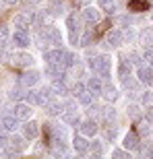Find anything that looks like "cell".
<instances>
[{"label":"cell","instance_id":"cell-1","mask_svg":"<svg viewBox=\"0 0 153 159\" xmlns=\"http://www.w3.org/2000/svg\"><path fill=\"white\" fill-rule=\"evenodd\" d=\"M89 68L95 72V75H101V77H110V70H112V62H110V56L106 54H100L95 58L89 60Z\"/></svg>","mask_w":153,"mask_h":159},{"label":"cell","instance_id":"cell-2","mask_svg":"<svg viewBox=\"0 0 153 159\" xmlns=\"http://www.w3.org/2000/svg\"><path fill=\"white\" fill-rule=\"evenodd\" d=\"M12 114H15L19 120H29L31 114H33V107H31V103H27V101H19L17 106H15V110H12Z\"/></svg>","mask_w":153,"mask_h":159},{"label":"cell","instance_id":"cell-3","mask_svg":"<svg viewBox=\"0 0 153 159\" xmlns=\"http://www.w3.org/2000/svg\"><path fill=\"white\" fill-rule=\"evenodd\" d=\"M41 37H46V39L50 41L54 48H58L60 43H62V33H60L58 27H48V29L41 33Z\"/></svg>","mask_w":153,"mask_h":159},{"label":"cell","instance_id":"cell-4","mask_svg":"<svg viewBox=\"0 0 153 159\" xmlns=\"http://www.w3.org/2000/svg\"><path fill=\"white\" fill-rule=\"evenodd\" d=\"M12 43L17 48H27L31 43V39H29V33L25 29H17L15 33H12Z\"/></svg>","mask_w":153,"mask_h":159},{"label":"cell","instance_id":"cell-5","mask_svg":"<svg viewBox=\"0 0 153 159\" xmlns=\"http://www.w3.org/2000/svg\"><path fill=\"white\" fill-rule=\"evenodd\" d=\"M8 143H11V151H15V153H23L25 149H27V145H29L25 136H19V134L11 136V139H8Z\"/></svg>","mask_w":153,"mask_h":159},{"label":"cell","instance_id":"cell-6","mask_svg":"<svg viewBox=\"0 0 153 159\" xmlns=\"http://www.w3.org/2000/svg\"><path fill=\"white\" fill-rule=\"evenodd\" d=\"M139 134L137 132H126L122 139V147L126 149V151H135V149H139Z\"/></svg>","mask_w":153,"mask_h":159},{"label":"cell","instance_id":"cell-7","mask_svg":"<svg viewBox=\"0 0 153 159\" xmlns=\"http://www.w3.org/2000/svg\"><path fill=\"white\" fill-rule=\"evenodd\" d=\"M106 41H108V46H112V48H118V46H122V43H124V35H122V31H118V29H112V31H108V35H106Z\"/></svg>","mask_w":153,"mask_h":159},{"label":"cell","instance_id":"cell-8","mask_svg":"<svg viewBox=\"0 0 153 159\" xmlns=\"http://www.w3.org/2000/svg\"><path fill=\"white\" fill-rule=\"evenodd\" d=\"M39 134V124L37 122H27L25 120V126H23V136L27 139V141H31V139H35V136Z\"/></svg>","mask_w":153,"mask_h":159},{"label":"cell","instance_id":"cell-9","mask_svg":"<svg viewBox=\"0 0 153 159\" xmlns=\"http://www.w3.org/2000/svg\"><path fill=\"white\" fill-rule=\"evenodd\" d=\"M62 56H64V52H60L58 48L44 52V60H46L48 64H62Z\"/></svg>","mask_w":153,"mask_h":159},{"label":"cell","instance_id":"cell-10","mask_svg":"<svg viewBox=\"0 0 153 159\" xmlns=\"http://www.w3.org/2000/svg\"><path fill=\"white\" fill-rule=\"evenodd\" d=\"M97 130H100V126H97L95 120H85V122H81V132L85 136H95Z\"/></svg>","mask_w":153,"mask_h":159},{"label":"cell","instance_id":"cell-11","mask_svg":"<svg viewBox=\"0 0 153 159\" xmlns=\"http://www.w3.org/2000/svg\"><path fill=\"white\" fill-rule=\"evenodd\" d=\"M83 19L87 21V23H97L101 19L100 11L97 8H93V6H85V11H83Z\"/></svg>","mask_w":153,"mask_h":159},{"label":"cell","instance_id":"cell-12","mask_svg":"<svg viewBox=\"0 0 153 159\" xmlns=\"http://www.w3.org/2000/svg\"><path fill=\"white\" fill-rule=\"evenodd\" d=\"M21 83H23L25 87H33V85H37V83H39V72L37 70H27L23 75V79H21Z\"/></svg>","mask_w":153,"mask_h":159},{"label":"cell","instance_id":"cell-13","mask_svg":"<svg viewBox=\"0 0 153 159\" xmlns=\"http://www.w3.org/2000/svg\"><path fill=\"white\" fill-rule=\"evenodd\" d=\"M137 77H139V81H141V83H145V85H151V81H153V70L149 68V66H139Z\"/></svg>","mask_w":153,"mask_h":159},{"label":"cell","instance_id":"cell-14","mask_svg":"<svg viewBox=\"0 0 153 159\" xmlns=\"http://www.w3.org/2000/svg\"><path fill=\"white\" fill-rule=\"evenodd\" d=\"M87 89H89L93 95H101V91H104V83H101L100 77H91V79L87 81Z\"/></svg>","mask_w":153,"mask_h":159},{"label":"cell","instance_id":"cell-15","mask_svg":"<svg viewBox=\"0 0 153 159\" xmlns=\"http://www.w3.org/2000/svg\"><path fill=\"white\" fill-rule=\"evenodd\" d=\"M72 147H75L76 153H87L89 143H87V139H83V136H75V139H72Z\"/></svg>","mask_w":153,"mask_h":159},{"label":"cell","instance_id":"cell-16","mask_svg":"<svg viewBox=\"0 0 153 159\" xmlns=\"http://www.w3.org/2000/svg\"><path fill=\"white\" fill-rule=\"evenodd\" d=\"M17 126H19V118L15 116V114H12V116H2V128L4 130L11 132V130H15Z\"/></svg>","mask_w":153,"mask_h":159},{"label":"cell","instance_id":"cell-17","mask_svg":"<svg viewBox=\"0 0 153 159\" xmlns=\"http://www.w3.org/2000/svg\"><path fill=\"white\" fill-rule=\"evenodd\" d=\"M141 43L145 48L153 46V27H145V29L141 31Z\"/></svg>","mask_w":153,"mask_h":159},{"label":"cell","instance_id":"cell-18","mask_svg":"<svg viewBox=\"0 0 153 159\" xmlns=\"http://www.w3.org/2000/svg\"><path fill=\"white\" fill-rule=\"evenodd\" d=\"M12 25L17 27V29H29V17L27 15H17V17L12 19Z\"/></svg>","mask_w":153,"mask_h":159},{"label":"cell","instance_id":"cell-19","mask_svg":"<svg viewBox=\"0 0 153 159\" xmlns=\"http://www.w3.org/2000/svg\"><path fill=\"white\" fill-rule=\"evenodd\" d=\"M15 60H17L19 66H31V64H33V56H31V54H25V52L17 54V56H15Z\"/></svg>","mask_w":153,"mask_h":159},{"label":"cell","instance_id":"cell-20","mask_svg":"<svg viewBox=\"0 0 153 159\" xmlns=\"http://www.w3.org/2000/svg\"><path fill=\"white\" fill-rule=\"evenodd\" d=\"M44 106H46L48 114H52V116H54V114H60V112H62V103H58L56 99H50V101H46Z\"/></svg>","mask_w":153,"mask_h":159},{"label":"cell","instance_id":"cell-21","mask_svg":"<svg viewBox=\"0 0 153 159\" xmlns=\"http://www.w3.org/2000/svg\"><path fill=\"white\" fill-rule=\"evenodd\" d=\"M79 97V101H81L83 106H91V101H93V93L89 91V89H85V91H81V93L76 95Z\"/></svg>","mask_w":153,"mask_h":159},{"label":"cell","instance_id":"cell-22","mask_svg":"<svg viewBox=\"0 0 153 159\" xmlns=\"http://www.w3.org/2000/svg\"><path fill=\"white\" fill-rule=\"evenodd\" d=\"M62 120H64L66 124H72V126H76V124H79V116H76V110H68V112L62 116Z\"/></svg>","mask_w":153,"mask_h":159},{"label":"cell","instance_id":"cell-23","mask_svg":"<svg viewBox=\"0 0 153 159\" xmlns=\"http://www.w3.org/2000/svg\"><path fill=\"white\" fill-rule=\"evenodd\" d=\"M25 99L31 106H37V103H41V95H39V91H29V93H25Z\"/></svg>","mask_w":153,"mask_h":159},{"label":"cell","instance_id":"cell-24","mask_svg":"<svg viewBox=\"0 0 153 159\" xmlns=\"http://www.w3.org/2000/svg\"><path fill=\"white\" fill-rule=\"evenodd\" d=\"M66 27H68L71 33H79V27H76V15H75V12L66 17Z\"/></svg>","mask_w":153,"mask_h":159},{"label":"cell","instance_id":"cell-25","mask_svg":"<svg viewBox=\"0 0 153 159\" xmlns=\"http://www.w3.org/2000/svg\"><path fill=\"white\" fill-rule=\"evenodd\" d=\"M76 60H79V58H76L75 54L64 52V56H62V64H64L66 68H71V66H75V64H76Z\"/></svg>","mask_w":153,"mask_h":159},{"label":"cell","instance_id":"cell-26","mask_svg":"<svg viewBox=\"0 0 153 159\" xmlns=\"http://www.w3.org/2000/svg\"><path fill=\"white\" fill-rule=\"evenodd\" d=\"M97 2H100V6L106 12H110V15H112V12H116V4H114V0H97Z\"/></svg>","mask_w":153,"mask_h":159},{"label":"cell","instance_id":"cell-27","mask_svg":"<svg viewBox=\"0 0 153 159\" xmlns=\"http://www.w3.org/2000/svg\"><path fill=\"white\" fill-rule=\"evenodd\" d=\"M101 95H104V97H106L108 101H114L118 97V91L114 87H104V91H101Z\"/></svg>","mask_w":153,"mask_h":159},{"label":"cell","instance_id":"cell-28","mask_svg":"<svg viewBox=\"0 0 153 159\" xmlns=\"http://www.w3.org/2000/svg\"><path fill=\"white\" fill-rule=\"evenodd\" d=\"M89 149H91L95 155H101L104 153V143L101 141H93V143H89Z\"/></svg>","mask_w":153,"mask_h":159},{"label":"cell","instance_id":"cell-29","mask_svg":"<svg viewBox=\"0 0 153 159\" xmlns=\"http://www.w3.org/2000/svg\"><path fill=\"white\" fill-rule=\"evenodd\" d=\"M128 116L132 120H137L139 116H141V107L137 106V103H130V106H128Z\"/></svg>","mask_w":153,"mask_h":159},{"label":"cell","instance_id":"cell-30","mask_svg":"<svg viewBox=\"0 0 153 159\" xmlns=\"http://www.w3.org/2000/svg\"><path fill=\"white\" fill-rule=\"evenodd\" d=\"M116 23H118V25H126V27H128V25H132V17H126V15H122V17L116 19Z\"/></svg>","mask_w":153,"mask_h":159},{"label":"cell","instance_id":"cell-31","mask_svg":"<svg viewBox=\"0 0 153 159\" xmlns=\"http://www.w3.org/2000/svg\"><path fill=\"white\" fill-rule=\"evenodd\" d=\"M151 101H153V93H151V91H145V93L141 95V103H145V106H149Z\"/></svg>","mask_w":153,"mask_h":159},{"label":"cell","instance_id":"cell-32","mask_svg":"<svg viewBox=\"0 0 153 159\" xmlns=\"http://www.w3.org/2000/svg\"><path fill=\"white\" fill-rule=\"evenodd\" d=\"M143 60H147L149 64L153 66V50H151V48H145V52H143Z\"/></svg>","mask_w":153,"mask_h":159},{"label":"cell","instance_id":"cell-33","mask_svg":"<svg viewBox=\"0 0 153 159\" xmlns=\"http://www.w3.org/2000/svg\"><path fill=\"white\" fill-rule=\"evenodd\" d=\"M128 58H132V60H130L132 64H139V66H141V60H143V56H141V54H137V52H130V54H128Z\"/></svg>","mask_w":153,"mask_h":159},{"label":"cell","instance_id":"cell-34","mask_svg":"<svg viewBox=\"0 0 153 159\" xmlns=\"http://www.w3.org/2000/svg\"><path fill=\"white\" fill-rule=\"evenodd\" d=\"M8 130H0V147H4V145H8V134H6Z\"/></svg>","mask_w":153,"mask_h":159},{"label":"cell","instance_id":"cell-35","mask_svg":"<svg viewBox=\"0 0 153 159\" xmlns=\"http://www.w3.org/2000/svg\"><path fill=\"white\" fill-rule=\"evenodd\" d=\"M145 118H147V122H153V103L147 106V110H145Z\"/></svg>","mask_w":153,"mask_h":159},{"label":"cell","instance_id":"cell-36","mask_svg":"<svg viewBox=\"0 0 153 159\" xmlns=\"http://www.w3.org/2000/svg\"><path fill=\"white\" fill-rule=\"evenodd\" d=\"M91 39H93V35H91V33H85V35L81 37V46H91Z\"/></svg>","mask_w":153,"mask_h":159},{"label":"cell","instance_id":"cell-37","mask_svg":"<svg viewBox=\"0 0 153 159\" xmlns=\"http://www.w3.org/2000/svg\"><path fill=\"white\" fill-rule=\"evenodd\" d=\"M106 139L108 141H114V139H116V126H112V128L106 130Z\"/></svg>","mask_w":153,"mask_h":159},{"label":"cell","instance_id":"cell-38","mask_svg":"<svg viewBox=\"0 0 153 159\" xmlns=\"http://www.w3.org/2000/svg\"><path fill=\"white\" fill-rule=\"evenodd\" d=\"M21 95H23V91H21V89H12V91H11V97H12V99H21Z\"/></svg>","mask_w":153,"mask_h":159},{"label":"cell","instance_id":"cell-39","mask_svg":"<svg viewBox=\"0 0 153 159\" xmlns=\"http://www.w3.org/2000/svg\"><path fill=\"white\" fill-rule=\"evenodd\" d=\"M114 157H126L128 159V151H126V149H124V151H120V149H116V151H114Z\"/></svg>","mask_w":153,"mask_h":159},{"label":"cell","instance_id":"cell-40","mask_svg":"<svg viewBox=\"0 0 153 159\" xmlns=\"http://www.w3.org/2000/svg\"><path fill=\"white\" fill-rule=\"evenodd\" d=\"M8 35V29H6V25H0V37H6Z\"/></svg>","mask_w":153,"mask_h":159},{"label":"cell","instance_id":"cell-41","mask_svg":"<svg viewBox=\"0 0 153 159\" xmlns=\"http://www.w3.org/2000/svg\"><path fill=\"white\" fill-rule=\"evenodd\" d=\"M143 132V134H149V132H151V130H149V124H141V128H139Z\"/></svg>","mask_w":153,"mask_h":159},{"label":"cell","instance_id":"cell-42","mask_svg":"<svg viewBox=\"0 0 153 159\" xmlns=\"http://www.w3.org/2000/svg\"><path fill=\"white\" fill-rule=\"evenodd\" d=\"M75 2H76V4H79V6H87L89 2H91V0H75Z\"/></svg>","mask_w":153,"mask_h":159},{"label":"cell","instance_id":"cell-43","mask_svg":"<svg viewBox=\"0 0 153 159\" xmlns=\"http://www.w3.org/2000/svg\"><path fill=\"white\" fill-rule=\"evenodd\" d=\"M2 2H4L6 6H12V4H15V2H17V0H2Z\"/></svg>","mask_w":153,"mask_h":159},{"label":"cell","instance_id":"cell-44","mask_svg":"<svg viewBox=\"0 0 153 159\" xmlns=\"http://www.w3.org/2000/svg\"><path fill=\"white\" fill-rule=\"evenodd\" d=\"M151 134H153V130H151Z\"/></svg>","mask_w":153,"mask_h":159},{"label":"cell","instance_id":"cell-45","mask_svg":"<svg viewBox=\"0 0 153 159\" xmlns=\"http://www.w3.org/2000/svg\"><path fill=\"white\" fill-rule=\"evenodd\" d=\"M151 85H153V81H151Z\"/></svg>","mask_w":153,"mask_h":159}]
</instances>
